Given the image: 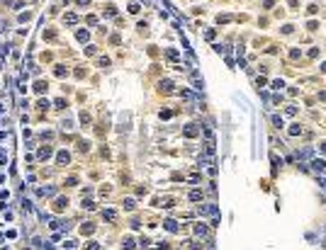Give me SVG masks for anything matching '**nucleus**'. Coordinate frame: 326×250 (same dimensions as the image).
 Instances as JSON below:
<instances>
[{"label": "nucleus", "instance_id": "9d476101", "mask_svg": "<svg viewBox=\"0 0 326 250\" xmlns=\"http://www.w3.org/2000/svg\"><path fill=\"white\" fill-rule=\"evenodd\" d=\"M44 90H46V83H44V80H39V83H34V92H37V95H42Z\"/></svg>", "mask_w": 326, "mask_h": 250}, {"label": "nucleus", "instance_id": "f03ea898", "mask_svg": "<svg viewBox=\"0 0 326 250\" xmlns=\"http://www.w3.org/2000/svg\"><path fill=\"white\" fill-rule=\"evenodd\" d=\"M54 192H56L54 187H39V190H37V194H39V197H51Z\"/></svg>", "mask_w": 326, "mask_h": 250}, {"label": "nucleus", "instance_id": "cd10ccee", "mask_svg": "<svg viewBox=\"0 0 326 250\" xmlns=\"http://www.w3.org/2000/svg\"><path fill=\"white\" fill-rule=\"evenodd\" d=\"M76 3H78V5H88V3H90V0H76Z\"/></svg>", "mask_w": 326, "mask_h": 250}, {"label": "nucleus", "instance_id": "393cba45", "mask_svg": "<svg viewBox=\"0 0 326 250\" xmlns=\"http://www.w3.org/2000/svg\"><path fill=\"white\" fill-rule=\"evenodd\" d=\"M205 37H207V39H209V42H212V39H214V37H217V34H214V29H207V34H205Z\"/></svg>", "mask_w": 326, "mask_h": 250}, {"label": "nucleus", "instance_id": "1a4fd4ad", "mask_svg": "<svg viewBox=\"0 0 326 250\" xmlns=\"http://www.w3.org/2000/svg\"><path fill=\"white\" fill-rule=\"evenodd\" d=\"M76 37H78V42H88V39H90V32H88V29H78Z\"/></svg>", "mask_w": 326, "mask_h": 250}, {"label": "nucleus", "instance_id": "a878e982", "mask_svg": "<svg viewBox=\"0 0 326 250\" xmlns=\"http://www.w3.org/2000/svg\"><path fill=\"white\" fill-rule=\"evenodd\" d=\"M85 250H100V245H98V243H90V245H88Z\"/></svg>", "mask_w": 326, "mask_h": 250}, {"label": "nucleus", "instance_id": "ddd939ff", "mask_svg": "<svg viewBox=\"0 0 326 250\" xmlns=\"http://www.w3.org/2000/svg\"><path fill=\"white\" fill-rule=\"evenodd\" d=\"M49 155H51V148H49V146H44L42 151H39V158H42V160H44V158H49Z\"/></svg>", "mask_w": 326, "mask_h": 250}, {"label": "nucleus", "instance_id": "4be33fe9", "mask_svg": "<svg viewBox=\"0 0 326 250\" xmlns=\"http://www.w3.org/2000/svg\"><path fill=\"white\" fill-rule=\"evenodd\" d=\"M129 12H132V15H137V12H139V5L132 3V5H129Z\"/></svg>", "mask_w": 326, "mask_h": 250}, {"label": "nucleus", "instance_id": "a211bd4d", "mask_svg": "<svg viewBox=\"0 0 326 250\" xmlns=\"http://www.w3.org/2000/svg\"><path fill=\"white\" fill-rule=\"evenodd\" d=\"M270 85H273V90H282V87H285V83H282V80H273Z\"/></svg>", "mask_w": 326, "mask_h": 250}, {"label": "nucleus", "instance_id": "39448f33", "mask_svg": "<svg viewBox=\"0 0 326 250\" xmlns=\"http://www.w3.org/2000/svg\"><path fill=\"white\" fill-rule=\"evenodd\" d=\"M56 160H59V165H66V163H68V160H71V155H68V153H66V151H61Z\"/></svg>", "mask_w": 326, "mask_h": 250}, {"label": "nucleus", "instance_id": "20e7f679", "mask_svg": "<svg viewBox=\"0 0 326 250\" xmlns=\"http://www.w3.org/2000/svg\"><path fill=\"white\" fill-rule=\"evenodd\" d=\"M195 235H202V238H205L207 235V226L205 224H195Z\"/></svg>", "mask_w": 326, "mask_h": 250}, {"label": "nucleus", "instance_id": "dca6fc26", "mask_svg": "<svg viewBox=\"0 0 326 250\" xmlns=\"http://www.w3.org/2000/svg\"><path fill=\"white\" fill-rule=\"evenodd\" d=\"M300 134H302V129H300L297 124H295V126H290V136H300Z\"/></svg>", "mask_w": 326, "mask_h": 250}, {"label": "nucleus", "instance_id": "423d86ee", "mask_svg": "<svg viewBox=\"0 0 326 250\" xmlns=\"http://www.w3.org/2000/svg\"><path fill=\"white\" fill-rule=\"evenodd\" d=\"M163 226H166V228H168V231H171V233H175V231H178V224H175V221H173V219H168V221H163Z\"/></svg>", "mask_w": 326, "mask_h": 250}, {"label": "nucleus", "instance_id": "412c9836", "mask_svg": "<svg viewBox=\"0 0 326 250\" xmlns=\"http://www.w3.org/2000/svg\"><path fill=\"white\" fill-rule=\"evenodd\" d=\"M124 248L132 250V248H134V240H132V238H124Z\"/></svg>", "mask_w": 326, "mask_h": 250}, {"label": "nucleus", "instance_id": "f257e3e1", "mask_svg": "<svg viewBox=\"0 0 326 250\" xmlns=\"http://www.w3.org/2000/svg\"><path fill=\"white\" fill-rule=\"evenodd\" d=\"M311 168H314L316 172H324V170H326V160H324V158H316V160H311Z\"/></svg>", "mask_w": 326, "mask_h": 250}, {"label": "nucleus", "instance_id": "4468645a", "mask_svg": "<svg viewBox=\"0 0 326 250\" xmlns=\"http://www.w3.org/2000/svg\"><path fill=\"white\" fill-rule=\"evenodd\" d=\"M66 204H68V199H56V204H54V209H56V211H61V209H63Z\"/></svg>", "mask_w": 326, "mask_h": 250}, {"label": "nucleus", "instance_id": "9b49d317", "mask_svg": "<svg viewBox=\"0 0 326 250\" xmlns=\"http://www.w3.org/2000/svg\"><path fill=\"white\" fill-rule=\"evenodd\" d=\"M76 19H78V15H76V12H68V15L63 17V22H68V24H76Z\"/></svg>", "mask_w": 326, "mask_h": 250}, {"label": "nucleus", "instance_id": "f8f14e48", "mask_svg": "<svg viewBox=\"0 0 326 250\" xmlns=\"http://www.w3.org/2000/svg\"><path fill=\"white\" fill-rule=\"evenodd\" d=\"M171 87H173L171 80H161V90H163V92H171Z\"/></svg>", "mask_w": 326, "mask_h": 250}, {"label": "nucleus", "instance_id": "bb28decb", "mask_svg": "<svg viewBox=\"0 0 326 250\" xmlns=\"http://www.w3.org/2000/svg\"><path fill=\"white\" fill-rule=\"evenodd\" d=\"M319 185H321V190L326 192V177H321V180H319Z\"/></svg>", "mask_w": 326, "mask_h": 250}, {"label": "nucleus", "instance_id": "0eeeda50", "mask_svg": "<svg viewBox=\"0 0 326 250\" xmlns=\"http://www.w3.org/2000/svg\"><path fill=\"white\" fill-rule=\"evenodd\" d=\"M270 121H273V124L277 126V129H282V126H285V121H282V117H280V114H273V117H270Z\"/></svg>", "mask_w": 326, "mask_h": 250}, {"label": "nucleus", "instance_id": "c85d7f7f", "mask_svg": "<svg viewBox=\"0 0 326 250\" xmlns=\"http://www.w3.org/2000/svg\"><path fill=\"white\" fill-rule=\"evenodd\" d=\"M321 151H324V153H326V141H324V143H321Z\"/></svg>", "mask_w": 326, "mask_h": 250}, {"label": "nucleus", "instance_id": "aec40b11", "mask_svg": "<svg viewBox=\"0 0 326 250\" xmlns=\"http://www.w3.org/2000/svg\"><path fill=\"white\" fill-rule=\"evenodd\" d=\"M56 75H59V78H63V75H68V71H66L63 66H59V68H56Z\"/></svg>", "mask_w": 326, "mask_h": 250}, {"label": "nucleus", "instance_id": "b1692460", "mask_svg": "<svg viewBox=\"0 0 326 250\" xmlns=\"http://www.w3.org/2000/svg\"><path fill=\"white\" fill-rule=\"evenodd\" d=\"M49 107V100H39V109H46Z\"/></svg>", "mask_w": 326, "mask_h": 250}, {"label": "nucleus", "instance_id": "6e6552de", "mask_svg": "<svg viewBox=\"0 0 326 250\" xmlns=\"http://www.w3.org/2000/svg\"><path fill=\"white\" fill-rule=\"evenodd\" d=\"M185 136H187V139L197 136V129H195V124H187V126H185Z\"/></svg>", "mask_w": 326, "mask_h": 250}, {"label": "nucleus", "instance_id": "2eb2a0df", "mask_svg": "<svg viewBox=\"0 0 326 250\" xmlns=\"http://www.w3.org/2000/svg\"><path fill=\"white\" fill-rule=\"evenodd\" d=\"M190 199H192V202H200V199H202V192H200V190H192V192H190Z\"/></svg>", "mask_w": 326, "mask_h": 250}, {"label": "nucleus", "instance_id": "6ab92c4d", "mask_svg": "<svg viewBox=\"0 0 326 250\" xmlns=\"http://www.w3.org/2000/svg\"><path fill=\"white\" fill-rule=\"evenodd\" d=\"M134 206H137V204H134V199H124V209H127V211H132Z\"/></svg>", "mask_w": 326, "mask_h": 250}, {"label": "nucleus", "instance_id": "7ed1b4c3", "mask_svg": "<svg viewBox=\"0 0 326 250\" xmlns=\"http://www.w3.org/2000/svg\"><path fill=\"white\" fill-rule=\"evenodd\" d=\"M102 219H105V221H114V219H117V211H114V209H105V211H102Z\"/></svg>", "mask_w": 326, "mask_h": 250}, {"label": "nucleus", "instance_id": "f3484780", "mask_svg": "<svg viewBox=\"0 0 326 250\" xmlns=\"http://www.w3.org/2000/svg\"><path fill=\"white\" fill-rule=\"evenodd\" d=\"M178 56H180V53L175 51V49H168V58H171V61H178Z\"/></svg>", "mask_w": 326, "mask_h": 250}, {"label": "nucleus", "instance_id": "5701e85b", "mask_svg": "<svg viewBox=\"0 0 326 250\" xmlns=\"http://www.w3.org/2000/svg\"><path fill=\"white\" fill-rule=\"evenodd\" d=\"M173 117V112L171 109H166V112H161V119H171Z\"/></svg>", "mask_w": 326, "mask_h": 250}]
</instances>
